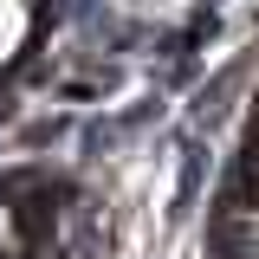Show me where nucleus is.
<instances>
[{"label": "nucleus", "instance_id": "f257e3e1", "mask_svg": "<svg viewBox=\"0 0 259 259\" xmlns=\"http://www.w3.org/2000/svg\"><path fill=\"white\" fill-rule=\"evenodd\" d=\"M26 32H32V0H0V65L26 46Z\"/></svg>", "mask_w": 259, "mask_h": 259}, {"label": "nucleus", "instance_id": "f03ea898", "mask_svg": "<svg viewBox=\"0 0 259 259\" xmlns=\"http://www.w3.org/2000/svg\"><path fill=\"white\" fill-rule=\"evenodd\" d=\"M0 259H7V246H0Z\"/></svg>", "mask_w": 259, "mask_h": 259}]
</instances>
